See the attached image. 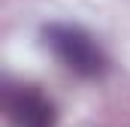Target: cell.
<instances>
[{
    "label": "cell",
    "instance_id": "1",
    "mask_svg": "<svg viewBox=\"0 0 130 127\" xmlns=\"http://www.w3.org/2000/svg\"><path fill=\"white\" fill-rule=\"evenodd\" d=\"M45 49L79 79H103L109 73V55L85 27L70 21H52L42 27Z\"/></svg>",
    "mask_w": 130,
    "mask_h": 127
},
{
    "label": "cell",
    "instance_id": "2",
    "mask_svg": "<svg viewBox=\"0 0 130 127\" xmlns=\"http://www.w3.org/2000/svg\"><path fill=\"white\" fill-rule=\"evenodd\" d=\"M3 112L9 127H55L58 109L55 100L39 85L30 82H9L3 91Z\"/></svg>",
    "mask_w": 130,
    "mask_h": 127
}]
</instances>
